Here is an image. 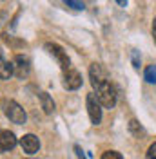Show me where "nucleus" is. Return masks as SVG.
Segmentation results:
<instances>
[{"mask_svg": "<svg viewBox=\"0 0 156 159\" xmlns=\"http://www.w3.org/2000/svg\"><path fill=\"white\" fill-rule=\"evenodd\" d=\"M95 90H96L95 96H96L98 103H100L102 107H105V109H113V107L116 105V90H115V87L111 85L109 80H105L104 83L96 85Z\"/></svg>", "mask_w": 156, "mask_h": 159, "instance_id": "obj_1", "label": "nucleus"}, {"mask_svg": "<svg viewBox=\"0 0 156 159\" xmlns=\"http://www.w3.org/2000/svg\"><path fill=\"white\" fill-rule=\"evenodd\" d=\"M6 116H7L9 121L17 123V125H24V123H26V119H27L26 110L22 109L17 101H13V99L6 103Z\"/></svg>", "mask_w": 156, "mask_h": 159, "instance_id": "obj_2", "label": "nucleus"}, {"mask_svg": "<svg viewBox=\"0 0 156 159\" xmlns=\"http://www.w3.org/2000/svg\"><path fill=\"white\" fill-rule=\"evenodd\" d=\"M46 49H47V52L51 56H55V60L58 61V65L64 69V72L71 69V60H69L67 52L62 49L58 43H46Z\"/></svg>", "mask_w": 156, "mask_h": 159, "instance_id": "obj_3", "label": "nucleus"}, {"mask_svg": "<svg viewBox=\"0 0 156 159\" xmlns=\"http://www.w3.org/2000/svg\"><path fill=\"white\" fill-rule=\"evenodd\" d=\"M102 105L98 103V99L95 94H87V112H89V118H91V123L93 125H98L102 121Z\"/></svg>", "mask_w": 156, "mask_h": 159, "instance_id": "obj_4", "label": "nucleus"}, {"mask_svg": "<svg viewBox=\"0 0 156 159\" xmlns=\"http://www.w3.org/2000/svg\"><path fill=\"white\" fill-rule=\"evenodd\" d=\"M13 67H15V74H17L18 78H26L31 70V61H29L27 56L17 54V56H15V61H13Z\"/></svg>", "mask_w": 156, "mask_h": 159, "instance_id": "obj_5", "label": "nucleus"}, {"mask_svg": "<svg viewBox=\"0 0 156 159\" xmlns=\"http://www.w3.org/2000/svg\"><path fill=\"white\" fill-rule=\"evenodd\" d=\"M64 87L67 90H76L82 87V76L75 69H69L64 72Z\"/></svg>", "mask_w": 156, "mask_h": 159, "instance_id": "obj_6", "label": "nucleus"}, {"mask_svg": "<svg viewBox=\"0 0 156 159\" xmlns=\"http://www.w3.org/2000/svg\"><path fill=\"white\" fill-rule=\"evenodd\" d=\"M89 78H91V85L96 87V85L104 83L107 80V74H105V70L102 69L100 63H91V67H89Z\"/></svg>", "mask_w": 156, "mask_h": 159, "instance_id": "obj_7", "label": "nucleus"}, {"mask_svg": "<svg viewBox=\"0 0 156 159\" xmlns=\"http://www.w3.org/2000/svg\"><path fill=\"white\" fill-rule=\"evenodd\" d=\"M20 145H22V148H24L26 154H37L40 148V141L35 134H26L24 138L20 139Z\"/></svg>", "mask_w": 156, "mask_h": 159, "instance_id": "obj_8", "label": "nucleus"}, {"mask_svg": "<svg viewBox=\"0 0 156 159\" xmlns=\"http://www.w3.org/2000/svg\"><path fill=\"white\" fill-rule=\"evenodd\" d=\"M17 147V138L9 130H0V152H9Z\"/></svg>", "mask_w": 156, "mask_h": 159, "instance_id": "obj_9", "label": "nucleus"}, {"mask_svg": "<svg viewBox=\"0 0 156 159\" xmlns=\"http://www.w3.org/2000/svg\"><path fill=\"white\" fill-rule=\"evenodd\" d=\"M13 72H15L13 63L6 61L4 56H2V52H0V78H2V80H9L11 76H13Z\"/></svg>", "mask_w": 156, "mask_h": 159, "instance_id": "obj_10", "label": "nucleus"}, {"mask_svg": "<svg viewBox=\"0 0 156 159\" xmlns=\"http://www.w3.org/2000/svg\"><path fill=\"white\" fill-rule=\"evenodd\" d=\"M38 98H40V103H42L44 112L46 114H53V110H55V101H53V98L49 96L47 92H40Z\"/></svg>", "mask_w": 156, "mask_h": 159, "instance_id": "obj_11", "label": "nucleus"}, {"mask_svg": "<svg viewBox=\"0 0 156 159\" xmlns=\"http://www.w3.org/2000/svg\"><path fill=\"white\" fill-rule=\"evenodd\" d=\"M145 80L149 83H156V65H151L145 69Z\"/></svg>", "mask_w": 156, "mask_h": 159, "instance_id": "obj_12", "label": "nucleus"}, {"mask_svg": "<svg viewBox=\"0 0 156 159\" xmlns=\"http://www.w3.org/2000/svg\"><path fill=\"white\" fill-rule=\"evenodd\" d=\"M67 4V7H73L76 11H82L84 9V0H64Z\"/></svg>", "mask_w": 156, "mask_h": 159, "instance_id": "obj_13", "label": "nucleus"}, {"mask_svg": "<svg viewBox=\"0 0 156 159\" xmlns=\"http://www.w3.org/2000/svg\"><path fill=\"white\" fill-rule=\"evenodd\" d=\"M102 159H124V157H122V154L116 152V150H107V152L102 154Z\"/></svg>", "mask_w": 156, "mask_h": 159, "instance_id": "obj_14", "label": "nucleus"}, {"mask_svg": "<svg viewBox=\"0 0 156 159\" xmlns=\"http://www.w3.org/2000/svg\"><path fill=\"white\" fill-rule=\"evenodd\" d=\"M147 159H156V141L147 150Z\"/></svg>", "mask_w": 156, "mask_h": 159, "instance_id": "obj_15", "label": "nucleus"}, {"mask_svg": "<svg viewBox=\"0 0 156 159\" xmlns=\"http://www.w3.org/2000/svg\"><path fill=\"white\" fill-rule=\"evenodd\" d=\"M129 127H131V130H133L134 134H138V136H140V132H142V129H138V121H134V119H133V121L129 123Z\"/></svg>", "mask_w": 156, "mask_h": 159, "instance_id": "obj_16", "label": "nucleus"}, {"mask_svg": "<svg viewBox=\"0 0 156 159\" xmlns=\"http://www.w3.org/2000/svg\"><path fill=\"white\" fill-rule=\"evenodd\" d=\"M75 152H76V157L78 159H85V156H84V150L80 148L78 145H75Z\"/></svg>", "mask_w": 156, "mask_h": 159, "instance_id": "obj_17", "label": "nucleus"}, {"mask_svg": "<svg viewBox=\"0 0 156 159\" xmlns=\"http://www.w3.org/2000/svg\"><path fill=\"white\" fill-rule=\"evenodd\" d=\"M133 63H134V69H140V60H138V52H133Z\"/></svg>", "mask_w": 156, "mask_h": 159, "instance_id": "obj_18", "label": "nucleus"}, {"mask_svg": "<svg viewBox=\"0 0 156 159\" xmlns=\"http://www.w3.org/2000/svg\"><path fill=\"white\" fill-rule=\"evenodd\" d=\"M153 38H154V43H156V18L153 22Z\"/></svg>", "mask_w": 156, "mask_h": 159, "instance_id": "obj_19", "label": "nucleus"}, {"mask_svg": "<svg viewBox=\"0 0 156 159\" xmlns=\"http://www.w3.org/2000/svg\"><path fill=\"white\" fill-rule=\"evenodd\" d=\"M116 4H118V6H122V7H125V6H127V0H116Z\"/></svg>", "mask_w": 156, "mask_h": 159, "instance_id": "obj_20", "label": "nucleus"}]
</instances>
